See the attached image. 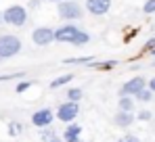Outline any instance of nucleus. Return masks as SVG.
Masks as SVG:
<instances>
[{
	"instance_id": "f257e3e1",
	"label": "nucleus",
	"mask_w": 155,
	"mask_h": 142,
	"mask_svg": "<svg viewBox=\"0 0 155 142\" xmlns=\"http://www.w3.org/2000/svg\"><path fill=\"white\" fill-rule=\"evenodd\" d=\"M54 36H57V42H61V44H71V46H84V44H88V42L92 40L88 31L80 29V27L74 25V23L61 25L59 29H54Z\"/></svg>"
},
{
	"instance_id": "f03ea898",
	"label": "nucleus",
	"mask_w": 155,
	"mask_h": 142,
	"mask_svg": "<svg viewBox=\"0 0 155 142\" xmlns=\"http://www.w3.org/2000/svg\"><path fill=\"white\" fill-rule=\"evenodd\" d=\"M57 15L67 23H74L84 17V11L76 0H63V2H57Z\"/></svg>"
},
{
	"instance_id": "7ed1b4c3",
	"label": "nucleus",
	"mask_w": 155,
	"mask_h": 142,
	"mask_svg": "<svg viewBox=\"0 0 155 142\" xmlns=\"http://www.w3.org/2000/svg\"><path fill=\"white\" fill-rule=\"evenodd\" d=\"M21 50H23V44H21V40L17 36H13V34H2L0 36V61L13 59Z\"/></svg>"
},
{
	"instance_id": "20e7f679",
	"label": "nucleus",
	"mask_w": 155,
	"mask_h": 142,
	"mask_svg": "<svg viewBox=\"0 0 155 142\" xmlns=\"http://www.w3.org/2000/svg\"><path fill=\"white\" fill-rule=\"evenodd\" d=\"M2 17H4V23L13 25V27H23L27 23V8L21 4H11L8 8L2 11Z\"/></svg>"
},
{
	"instance_id": "39448f33",
	"label": "nucleus",
	"mask_w": 155,
	"mask_h": 142,
	"mask_svg": "<svg viewBox=\"0 0 155 142\" xmlns=\"http://www.w3.org/2000/svg\"><path fill=\"white\" fill-rule=\"evenodd\" d=\"M54 115H57L59 121H63V123H71L80 115V105L74 102V100H65V102H61L57 107V113Z\"/></svg>"
},
{
	"instance_id": "423d86ee",
	"label": "nucleus",
	"mask_w": 155,
	"mask_h": 142,
	"mask_svg": "<svg viewBox=\"0 0 155 142\" xmlns=\"http://www.w3.org/2000/svg\"><path fill=\"white\" fill-rule=\"evenodd\" d=\"M31 40L36 46H48L52 42H57V36H54L52 27H36L31 31Z\"/></svg>"
},
{
	"instance_id": "0eeeda50",
	"label": "nucleus",
	"mask_w": 155,
	"mask_h": 142,
	"mask_svg": "<svg viewBox=\"0 0 155 142\" xmlns=\"http://www.w3.org/2000/svg\"><path fill=\"white\" fill-rule=\"evenodd\" d=\"M57 119V115L52 113V109H48V107H44V109H38V111H34L31 113V123L36 125V127H48V125H52V121Z\"/></svg>"
},
{
	"instance_id": "6e6552de",
	"label": "nucleus",
	"mask_w": 155,
	"mask_h": 142,
	"mask_svg": "<svg viewBox=\"0 0 155 142\" xmlns=\"http://www.w3.org/2000/svg\"><path fill=\"white\" fill-rule=\"evenodd\" d=\"M147 88V79L145 77H140V75H136V77H130L128 82L120 88V96H136L140 90H145Z\"/></svg>"
},
{
	"instance_id": "1a4fd4ad",
	"label": "nucleus",
	"mask_w": 155,
	"mask_h": 142,
	"mask_svg": "<svg viewBox=\"0 0 155 142\" xmlns=\"http://www.w3.org/2000/svg\"><path fill=\"white\" fill-rule=\"evenodd\" d=\"M86 11L94 17H103L111 11V0H86Z\"/></svg>"
},
{
	"instance_id": "9d476101",
	"label": "nucleus",
	"mask_w": 155,
	"mask_h": 142,
	"mask_svg": "<svg viewBox=\"0 0 155 142\" xmlns=\"http://www.w3.org/2000/svg\"><path fill=\"white\" fill-rule=\"evenodd\" d=\"M82 125H78V123H67V127H65V132H63V140L65 142H82Z\"/></svg>"
},
{
	"instance_id": "9b49d317",
	"label": "nucleus",
	"mask_w": 155,
	"mask_h": 142,
	"mask_svg": "<svg viewBox=\"0 0 155 142\" xmlns=\"http://www.w3.org/2000/svg\"><path fill=\"white\" fill-rule=\"evenodd\" d=\"M134 113L132 111H117L115 113V117H113V123L117 125V127H130L132 123H134Z\"/></svg>"
},
{
	"instance_id": "f8f14e48",
	"label": "nucleus",
	"mask_w": 155,
	"mask_h": 142,
	"mask_svg": "<svg viewBox=\"0 0 155 142\" xmlns=\"http://www.w3.org/2000/svg\"><path fill=\"white\" fill-rule=\"evenodd\" d=\"M117 111H134V96H120L117 98Z\"/></svg>"
},
{
	"instance_id": "ddd939ff",
	"label": "nucleus",
	"mask_w": 155,
	"mask_h": 142,
	"mask_svg": "<svg viewBox=\"0 0 155 142\" xmlns=\"http://www.w3.org/2000/svg\"><path fill=\"white\" fill-rule=\"evenodd\" d=\"M71 79H74V75H71V73H63V75L54 77V79L51 82V88H52V90H54V88H63V86H67Z\"/></svg>"
},
{
	"instance_id": "4468645a",
	"label": "nucleus",
	"mask_w": 155,
	"mask_h": 142,
	"mask_svg": "<svg viewBox=\"0 0 155 142\" xmlns=\"http://www.w3.org/2000/svg\"><path fill=\"white\" fill-rule=\"evenodd\" d=\"M65 98H67V100H74V102H80V100L84 98V90H82V88H67Z\"/></svg>"
},
{
	"instance_id": "2eb2a0df",
	"label": "nucleus",
	"mask_w": 155,
	"mask_h": 142,
	"mask_svg": "<svg viewBox=\"0 0 155 142\" xmlns=\"http://www.w3.org/2000/svg\"><path fill=\"white\" fill-rule=\"evenodd\" d=\"M153 94H155V92L149 88V86H147L145 90H140V92L134 96V98H136V100H140V102H151V100H153Z\"/></svg>"
},
{
	"instance_id": "dca6fc26",
	"label": "nucleus",
	"mask_w": 155,
	"mask_h": 142,
	"mask_svg": "<svg viewBox=\"0 0 155 142\" xmlns=\"http://www.w3.org/2000/svg\"><path fill=\"white\" fill-rule=\"evenodd\" d=\"M92 61V56H80V59H65V65H88Z\"/></svg>"
},
{
	"instance_id": "f3484780",
	"label": "nucleus",
	"mask_w": 155,
	"mask_h": 142,
	"mask_svg": "<svg viewBox=\"0 0 155 142\" xmlns=\"http://www.w3.org/2000/svg\"><path fill=\"white\" fill-rule=\"evenodd\" d=\"M143 13H145V15H153L155 13V0H147V2L143 4Z\"/></svg>"
},
{
	"instance_id": "a211bd4d",
	"label": "nucleus",
	"mask_w": 155,
	"mask_h": 142,
	"mask_svg": "<svg viewBox=\"0 0 155 142\" xmlns=\"http://www.w3.org/2000/svg\"><path fill=\"white\" fill-rule=\"evenodd\" d=\"M136 119H140V121H151V119H153V113L147 111V109H143L140 113H136Z\"/></svg>"
},
{
	"instance_id": "6ab92c4d",
	"label": "nucleus",
	"mask_w": 155,
	"mask_h": 142,
	"mask_svg": "<svg viewBox=\"0 0 155 142\" xmlns=\"http://www.w3.org/2000/svg\"><path fill=\"white\" fill-rule=\"evenodd\" d=\"M54 136V130H48V127H42V142L48 140V138H52Z\"/></svg>"
},
{
	"instance_id": "aec40b11",
	"label": "nucleus",
	"mask_w": 155,
	"mask_h": 142,
	"mask_svg": "<svg viewBox=\"0 0 155 142\" xmlns=\"http://www.w3.org/2000/svg\"><path fill=\"white\" fill-rule=\"evenodd\" d=\"M27 88H31V82H21V84H17V92H19V94L25 92Z\"/></svg>"
},
{
	"instance_id": "412c9836",
	"label": "nucleus",
	"mask_w": 155,
	"mask_h": 142,
	"mask_svg": "<svg viewBox=\"0 0 155 142\" xmlns=\"http://www.w3.org/2000/svg\"><path fill=\"white\" fill-rule=\"evenodd\" d=\"M117 142H140V140H138L136 136H130V134H126V136H122Z\"/></svg>"
},
{
	"instance_id": "4be33fe9",
	"label": "nucleus",
	"mask_w": 155,
	"mask_h": 142,
	"mask_svg": "<svg viewBox=\"0 0 155 142\" xmlns=\"http://www.w3.org/2000/svg\"><path fill=\"white\" fill-rule=\"evenodd\" d=\"M21 132V123H11V134H17Z\"/></svg>"
},
{
	"instance_id": "5701e85b",
	"label": "nucleus",
	"mask_w": 155,
	"mask_h": 142,
	"mask_svg": "<svg viewBox=\"0 0 155 142\" xmlns=\"http://www.w3.org/2000/svg\"><path fill=\"white\" fill-rule=\"evenodd\" d=\"M44 142H65V140H63V136H57L54 134L52 138H48V140H44Z\"/></svg>"
},
{
	"instance_id": "b1692460",
	"label": "nucleus",
	"mask_w": 155,
	"mask_h": 142,
	"mask_svg": "<svg viewBox=\"0 0 155 142\" xmlns=\"http://www.w3.org/2000/svg\"><path fill=\"white\" fill-rule=\"evenodd\" d=\"M42 0H29V8H38Z\"/></svg>"
},
{
	"instance_id": "393cba45",
	"label": "nucleus",
	"mask_w": 155,
	"mask_h": 142,
	"mask_svg": "<svg viewBox=\"0 0 155 142\" xmlns=\"http://www.w3.org/2000/svg\"><path fill=\"white\" fill-rule=\"evenodd\" d=\"M147 86H149V88H151V90H153V92H155V77H151V79L147 82Z\"/></svg>"
},
{
	"instance_id": "a878e982",
	"label": "nucleus",
	"mask_w": 155,
	"mask_h": 142,
	"mask_svg": "<svg viewBox=\"0 0 155 142\" xmlns=\"http://www.w3.org/2000/svg\"><path fill=\"white\" fill-rule=\"evenodd\" d=\"M147 48H155V38H149L147 40Z\"/></svg>"
},
{
	"instance_id": "bb28decb",
	"label": "nucleus",
	"mask_w": 155,
	"mask_h": 142,
	"mask_svg": "<svg viewBox=\"0 0 155 142\" xmlns=\"http://www.w3.org/2000/svg\"><path fill=\"white\" fill-rule=\"evenodd\" d=\"M4 23V17H2V11H0V25Z\"/></svg>"
},
{
	"instance_id": "cd10ccee",
	"label": "nucleus",
	"mask_w": 155,
	"mask_h": 142,
	"mask_svg": "<svg viewBox=\"0 0 155 142\" xmlns=\"http://www.w3.org/2000/svg\"><path fill=\"white\" fill-rule=\"evenodd\" d=\"M46 2H63V0H46Z\"/></svg>"
}]
</instances>
